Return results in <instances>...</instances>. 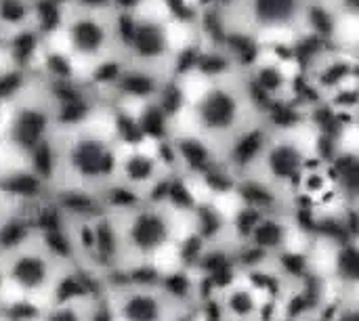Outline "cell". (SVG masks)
<instances>
[{
  "label": "cell",
  "mask_w": 359,
  "mask_h": 321,
  "mask_svg": "<svg viewBox=\"0 0 359 321\" xmlns=\"http://www.w3.org/2000/svg\"><path fill=\"white\" fill-rule=\"evenodd\" d=\"M120 32L122 15L111 2L63 0L55 4V27L46 38L55 40L72 78L90 82L97 71L118 61Z\"/></svg>",
  "instance_id": "7a4b0ae2"
},
{
  "label": "cell",
  "mask_w": 359,
  "mask_h": 321,
  "mask_svg": "<svg viewBox=\"0 0 359 321\" xmlns=\"http://www.w3.org/2000/svg\"><path fill=\"white\" fill-rule=\"evenodd\" d=\"M19 82L0 95V145L23 160L48 149L65 116L53 76L46 69L19 74Z\"/></svg>",
  "instance_id": "3957f363"
},
{
  "label": "cell",
  "mask_w": 359,
  "mask_h": 321,
  "mask_svg": "<svg viewBox=\"0 0 359 321\" xmlns=\"http://www.w3.org/2000/svg\"><path fill=\"white\" fill-rule=\"evenodd\" d=\"M175 23L164 0H145L133 13L122 15L118 61L175 82L181 61Z\"/></svg>",
  "instance_id": "5b68a950"
},
{
  "label": "cell",
  "mask_w": 359,
  "mask_h": 321,
  "mask_svg": "<svg viewBox=\"0 0 359 321\" xmlns=\"http://www.w3.org/2000/svg\"><path fill=\"white\" fill-rule=\"evenodd\" d=\"M231 309L236 313H248L252 309V299L246 294V292H238L233 299H231Z\"/></svg>",
  "instance_id": "e0dca14e"
},
{
  "label": "cell",
  "mask_w": 359,
  "mask_h": 321,
  "mask_svg": "<svg viewBox=\"0 0 359 321\" xmlns=\"http://www.w3.org/2000/svg\"><path fill=\"white\" fill-rule=\"evenodd\" d=\"M343 321H358V317H355V315H349V317H345Z\"/></svg>",
  "instance_id": "f546056e"
},
{
  "label": "cell",
  "mask_w": 359,
  "mask_h": 321,
  "mask_svg": "<svg viewBox=\"0 0 359 321\" xmlns=\"http://www.w3.org/2000/svg\"><path fill=\"white\" fill-rule=\"evenodd\" d=\"M208 311H210V321L219 320V309H217V305H210Z\"/></svg>",
  "instance_id": "83f0119b"
},
{
  "label": "cell",
  "mask_w": 359,
  "mask_h": 321,
  "mask_svg": "<svg viewBox=\"0 0 359 321\" xmlns=\"http://www.w3.org/2000/svg\"><path fill=\"white\" fill-rule=\"evenodd\" d=\"M358 46L330 40L311 53L303 67V80L326 107L355 114L358 103L345 101V97H358Z\"/></svg>",
  "instance_id": "8992f818"
},
{
  "label": "cell",
  "mask_w": 359,
  "mask_h": 321,
  "mask_svg": "<svg viewBox=\"0 0 359 321\" xmlns=\"http://www.w3.org/2000/svg\"><path fill=\"white\" fill-rule=\"evenodd\" d=\"M202 225H204V233H215L219 227V219L212 214V210H202Z\"/></svg>",
  "instance_id": "ffe728a7"
},
{
  "label": "cell",
  "mask_w": 359,
  "mask_h": 321,
  "mask_svg": "<svg viewBox=\"0 0 359 321\" xmlns=\"http://www.w3.org/2000/svg\"><path fill=\"white\" fill-rule=\"evenodd\" d=\"M265 116L269 111L250 88L244 65H231L219 71H202L198 88L185 95L177 120L185 124V135L225 153L242 132Z\"/></svg>",
  "instance_id": "6da1fadb"
},
{
  "label": "cell",
  "mask_w": 359,
  "mask_h": 321,
  "mask_svg": "<svg viewBox=\"0 0 359 321\" xmlns=\"http://www.w3.org/2000/svg\"><path fill=\"white\" fill-rule=\"evenodd\" d=\"M358 250L353 246H345L343 252L339 254V267H341V273L349 280H355L358 278Z\"/></svg>",
  "instance_id": "5bb4252c"
},
{
  "label": "cell",
  "mask_w": 359,
  "mask_h": 321,
  "mask_svg": "<svg viewBox=\"0 0 359 321\" xmlns=\"http://www.w3.org/2000/svg\"><path fill=\"white\" fill-rule=\"evenodd\" d=\"M217 11L229 36L273 48L316 29L318 0H217Z\"/></svg>",
  "instance_id": "277c9868"
},
{
  "label": "cell",
  "mask_w": 359,
  "mask_h": 321,
  "mask_svg": "<svg viewBox=\"0 0 359 321\" xmlns=\"http://www.w3.org/2000/svg\"><path fill=\"white\" fill-rule=\"evenodd\" d=\"M133 280H137V282H154L156 271L154 269H137V271H133Z\"/></svg>",
  "instance_id": "d4e9b609"
},
{
  "label": "cell",
  "mask_w": 359,
  "mask_h": 321,
  "mask_svg": "<svg viewBox=\"0 0 359 321\" xmlns=\"http://www.w3.org/2000/svg\"><path fill=\"white\" fill-rule=\"evenodd\" d=\"M198 250H200V240H198V238L189 240V242L185 244V248H183V259H187V261L194 259Z\"/></svg>",
  "instance_id": "603a6c76"
},
{
  "label": "cell",
  "mask_w": 359,
  "mask_h": 321,
  "mask_svg": "<svg viewBox=\"0 0 359 321\" xmlns=\"http://www.w3.org/2000/svg\"><path fill=\"white\" fill-rule=\"evenodd\" d=\"M166 288H168V292H172L177 296H185L187 290H189V282H187L185 275H170L166 280Z\"/></svg>",
  "instance_id": "9a60e30c"
},
{
  "label": "cell",
  "mask_w": 359,
  "mask_h": 321,
  "mask_svg": "<svg viewBox=\"0 0 359 321\" xmlns=\"http://www.w3.org/2000/svg\"><path fill=\"white\" fill-rule=\"evenodd\" d=\"M84 288L80 282H76L74 278H67L61 286H59V296L61 299H67V296H74V294H82Z\"/></svg>",
  "instance_id": "2e32d148"
},
{
  "label": "cell",
  "mask_w": 359,
  "mask_h": 321,
  "mask_svg": "<svg viewBox=\"0 0 359 321\" xmlns=\"http://www.w3.org/2000/svg\"><path fill=\"white\" fill-rule=\"evenodd\" d=\"M11 313H13L15 317H21V315H23V317H29V315H34V309H32L29 305H17Z\"/></svg>",
  "instance_id": "484cf974"
},
{
  "label": "cell",
  "mask_w": 359,
  "mask_h": 321,
  "mask_svg": "<svg viewBox=\"0 0 359 321\" xmlns=\"http://www.w3.org/2000/svg\"><path fill=\"white\" fill-rule=\"evenodd\" d=\"M183 2H189V4H198L200 0H183Z\"/></svg>",
  "instance_id": "4dcf8cb0"
},
{
  "label": "cell",
  "mask_w": 359,
  "mask_h": 321,
  "mask_svg": "<svg viewBox=\"0 0 359 321\" xmlns=\"http://www.w3.org/2000/svg\"><path fill=\"white\" fill-rule=\"evenodd\" d=\"M212 273H215V275H212V284L223 286V284H229V282H231V269H229V265H223V267L215 269Z\"/></svg>",
  "instance_id": "44dd1931"
},
{
  "label": "cell",
  "mask_w": 359,
  "mask_h": 321,
  "mask_svg": "<svg viewBox=\"0 0 359 321\" xmlns=\"http://www.w3.org/2000/svg\"><path fill=\"white\" fill-rule=\"evenodd\" d=\"M284 265H286V269H288L290 273H294V275L303 273V269H305V261H303L301 257H297V254H286V257H284Z\"/></svg>",
  "instance_id": "ac0fdd59"
},
{
  "label": "cell",
  "mask_w": 359,
  "mask_h": 321,
  "mask_svg": "<svg viewBox=\"0 0 359 321\" xmlns=\"http://www.w3.org/2000/svg\"><path fill=\"white\" fill-rule=\"evenodd\" d=\"M158 168V160L149 153H143V151H124L122 149V156H120V164H118V172H122V177H126L128 181H149L154 177Z\"/></svg>",
  "instance_id": "30bf717a"
},
{
  "label": "cell",
  "mask_w": 359,
  "mask_h": 321,
  "mask_svg": "<svg viewBox=\"0 0 359 321\" xmlns=\"http://www.w3.org/2000/svg\"><path fill=\"white\" fill-rule=\"evenodd\" d=\"M95 321H109V315H107V311H101L97 317H95Z\"/></svg>",
  "instance_id": "f1b7e54d"
},
{
  "label": "cell",
  "mask_w": 359,
  "mask_h": 321,
  "mask_svg": "<svg viewBox=\"0 0 359 321\" xmlns=\"http://www.w3.org/2000/svg\"><path fill=\"white\" fill-rule=\"evenodd\" d=\"M15 278L23 284V286H38L42 280H44V273H46V265L36 259V257H23L15 263V269H13Z\"/></svg>",
  "instance_id": "8fae6325"
},
{
  "label": "cell",
  "mask_w": 359,
  "mask_h": 321,
  "mask_svg": "<svg viewBox=\"0 0 359 321\" xmlns=\"http://www.w3.org/2000/svg\"><path fill=\"white\" fill-rule=\"evenodd\" d=\"M168 235L166 219L158 210H139L130 223V240L139 250H156Z\"/></svg>",
  "instance_id": "ba28073f"
},
{
  "label": "cell",
  "mask_w": 359,
  "mask_h": 321,
  "mask_svg": "<svg viewBox=\"0 0 359 321\" xmlns=\"http://www.w3.org/2000/svg\"><path fill=\"white\" fill-rule=\"evenodd\" d=\"M42 2H55V4H59V2H63V0H42Z\"/></svg>",
  "instance_id": "1f68e13d"
},
{
  "label": "cell",
  "mask_w": 359,
  "mask_h": 321,
  "mask_svg": "<svg viewBox=\"0 0 359 321\" xmlns=\"http://www.w3.org/2000/svg\"><path fill=\"white\" fill-rule=\"evenodd\" d=\"M223 265H227V261H225L221 254L206 257V261H204V267H206V269H210V271H215V269H219V267H223Z\"/></svg>",
  "instance_id": "cb8c5ba5"
},
{
  "label": "cell",
  "mask_w": 359,
  "mask_h": 321,
  "mask_svg": "<svg viewBox=\"0 0 359 321\" xmlns=\"http://www.w3.org/2000/svg\"><path fill=\"white\" fill-rule=\"evenodd\" d=\"M255 162H265V166L276 179L290 181L292 185L301 183L303 172L316 166V162H311L305 156L299 137L290 130V126L288 124L276 126V122H271L265 145Z\"/></svg>",
  "instance_id": "52a82bcc"
},
{
  "label": "cell",
  "mask_w": 359,
  "mask_h": 321,
  "mask_svg": "<svg viewBox=\"0 0 359 321\" xmlns=\"http://www.w3.org/2000/svg\"><path fill=\"white\" fill-rule=\"evenodd\" d=\"M309 305H311V299H309V296H297V299L290 303V313H292V315H299V313H303L305 309H309Z\"/></svg>",
  "instance_id": "7402d4cb"
},
{
  "label": "cell",
  "mask_w": 359,
  "mask_h": 321,
  "mask_svg": "<svg viewBox=\"0 0 359 321\" xmlns=\"http://www.w3.org/2000/svg\"><path fill=\"white\" fill-rule=\"evenodd\" d=\"M126 315L130 321H156L158 305L147 296H135L126 305Z\"/></svg>",
  "instance_id": "4fadbf2b"
},
{
  "label": "cell",
  "mask_w": 359,
  "mask_h": 321,
  "mask_svg": "<svg viewBox=\"0 0 359 321\" xmlns=\"http://www.w3.org/2000/svg\"><path fill=\"white\" fill-rule=\"evenodd\" d=\"M50 321H78V320H76V315H74V313H69V311H61V313L53 315Z\"/></svg>",
  "instance_id": "4316f807"
},
{
  "label": "cell",
  "mask_w": 359,
  "mask_h": 321,
  "mask_svg": "<svg viewBox=\"0 0 359 321\" xmlns=\"http://www.w3.org/2000/svg\"><path fill=\"white\" fill-rule=\"evenodd\" d=\"M318 13L326 15L332 27V38L337 40L343 25L355 29L359 17V0H318Z\"/></svg>",
  "instance_id": "9c48e42d"
},
{
  "label": "cell",
  "mask_w": 359,
  "mask_h": 321,
  "mask_svg": "<svg viewBox=\"0 0 359 321\" xmlns=\"http://www.w3.org/2000/svg\"><path fill=\"white\" fill-rule=\"evenodd\" d=\"M8 44H11V36L0 25V63H4L6 67H11V63H8Z\"/></svg>",
  "instance_id": "d6986e66"
},
{
  "label": "cell",
  "mask_w": 359,
  "mask_h": 321,
  "mask_svg": "<svg viewBox=\"0 0 359 321\" xmlns=\"http://www.w3.org/2000/svg\"><path fill=\"white\" fill-rule=\"evenodd\" d=\"M252 240L257 248H267V246H278L284 238V229L276 221H261L252 227Z\"/></svg>",
  "instance_id": "7c38bea8"
}]
</instances>
